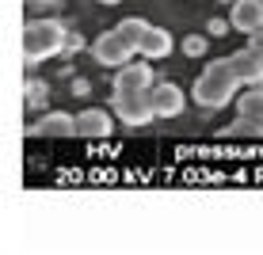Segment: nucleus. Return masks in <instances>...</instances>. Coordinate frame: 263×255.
<instances>
[{"label": "nucleus", "instance_id": "15", "mask_svg": "<svg viewBox=\"0 0 263 255\" xmlns=\"http://www.w3.org/2000/svg\"><path fill=\"white\" fill-rule=\"evenodd\" d=\"M183 50H187V53H191V57H198V53H202V50H206V38H195V34H191V38H187V42H183Z\"/></svg>", "mask_w": 263, "mask_h": 255}, {"label": "nucleus", "instance_id": "13", "mask_svg": "<svg viewBox=\"0 0 263 255\" xmlns=\"http://www.w3.org/2000/svg\"><path fill=\"white\" fill-rule=\"evenodd\" d=\"M229 138H263V122H252V118H240L229 126Z\"/></svg>", "mask_w": 263, "mask_h": 255}, {"label": "nucleus", "instance_id": "11", "mask_svg": "<svg viewBox=\"0 0 263 255\" xmlns=\"http://www.w3.org/2000/svg\"><path fill=\"white\" fill-rule=\"evenodd\" d=\"M138 53H141V57H149V61L168 57V53H172V34L164 31V27H149L145 38L138 42Z\"/></svg>", "mask_w": 263, "mask_h": 255}, {"label": "nucleus", "instance_id": "12", "mask_svg": "<svg viewBox=\"0 0 263 255\" xmlns=\"http://www.w3.org/2000/svg\"><path fill=\"white\" fill-rule=\"evenodd\" d=\"M237 114L263 122V88H244V95H237Z\"/></svg>", "mask_w": 263, "mask_h": 255}, {"label": "nucleus", "instance_id": "2", "mask_svg": "<svg viewBox=\"0 0 263 255\" xmlns=\"http://www.w3.org/2000/svg\"><path fill=\"white\" fill-rule=\"evenodd\" d=\"M65 46H69V31H65V23H58V19H31L23 27V61H27V69L46 61V57H58Z\"/></svg>", "mask_w": 263, "mask_h": 255}, {"label": "nucleus", "instance_id": "3", "mask_svg": "<svg viewBox=\"0 0 263 255\" xmlns=\"http://www.w3.org/2000/svg\"><path fill=\"white\" fill-rule=\"evenodd\" d=\"M111 111L119 114L122 126H149L157 118V107H153V92H115L111 95Z\"/></svg>", "mask_w": 263, "mask_h": 255}, {"label": "nucleus", "instance_id": "18", "mask_svg": "<svg viewBox=\"0 0 263 255\" xmlns=\"http://www.w3.org/2000/svg\"><path fill=\"white\" fill-rule=\"evenodd\" d=\"M34 4H58V0H34Z\"/></svg>", "mask_w": 263, "mask_h": 255}, {"label": "nucleus", "instance_id": "14", "mask_svg": "<svg viewBox=\"0 0 263 255\" xmlns=\"http://www.w3.org/2000/svg\"><path fill=\"white\" fill-rule=\"evenodd\" d=\"M149 27H153V23H145V19H122V23H119V31L134 42V50H138V42L145 38V31H149Z\"/></svg>", "mask_w": 263, "mask_h": 255}, {"label": "nucleus", "instance_id": "9", "mask_svg": "<svg viewBox=\"0 0 263 255\" xmlns=\"http://www.w3.org/2000/svg\"><path fill=\"white\" fill-rule=\"evenodd\" d=\"M229 27H237L244 34H252L256 27H263V0H233Z\"/></svg>", "mask_w": 263, "mask_h": 255}, {"label": "nucleus", "instance_id": "7", "mask_svg": "<svg viewBox=\"0 0 263 255\" xmlns=\"http://www.w3.org/2000/svg\"><path fill=\"white\" fill-rule=\"evenodd\" d=\"M229 65H233V72H237V80L244 88H259L263 84V57L256 50H237V53H229Z\"/></svg>", "mask_w": 263, "mask_h": 255}, {"label": "nucleus", "instance_id": "17", "mask_svg": "<svg viewBox=\"0 0 263 255\" xmlns=\"http://www.w3.org/2000/svg\"><path fill=\"white\" fill-rule=\"evenodd\" d=\"M96 4H103V8H111V4H119V0H96Z\"/></svg>", "mask_w": 263, "mask_h": 255}, {"label": "nucleus", "instance_id": "5", "mask_svg": "<svg viewBox=\"0 0 263 255\" xmlns=\"http://www.w3.org/2000/svg\"><path fill=\"white\" fill-rule=\"evenodd\" d=\"M145 61H149V57H145ZM145 61H126L122 69H115L111 92H145V88L157 84V80H153V65H145Z\"/></svg>", "mask_w": 263, "mask_h": 255}, {"label": "nucleus", "instance_id": "1", "mask_svg": "<svg viewBox=\"0 0 263 255\" xmlns=\"http://www.w3.org/2000/svg\"><path fill=\"white\" fill-rule=\"evenodd\" d=\"M240 80H237V72H233L229 65V57H221V61H210V65L202 69V76L195 80V103L198 107H225L229 99H237L240 92Z\"/></svg>", "mask_w": 263, "mask_h": 255}, {"label": "nucleus", "instance_id": "4", "mask_svg": "<svg viewBox=\"0 0 263 255\" xmlns=\"http://www.w3.org/2000/svg\"><path fill=\"white\" fill-rule=\"evenodd\" d=\"M134 42L126 38V34L115 27V31H103L99 38L92 42V57L99 61V65H107V69H122L126 61H134Z\"/></svg>", "mask_w": 263, "mask_h": 255}, {"label": "nucleus", "instance_id": "10", "mask_svg": "<svg viewBox=\"0 0 263 255\" xmlns=\"http://www.w3.org/2000/svg\"><path fill=\"white\" fill-rule=\"evenodd\" d=\"M115 130V122H111V114L107 111H99V107H88V111H80L77 114V138H107V133Z\"/></svg>", "mask_w": 263, "mask_h": 255}, {"label": "nucleus", "instance_id": "16", "mask_svg": "<svg viewBox=\"0 0 263 255\" xmlns=\"http://www.w3.org/2000/svg\"><path fill=\"white\" fill-rule=\"evenodd\" d=\"M248 50H256L259 57H263V27H256V31L248 34Z\"/></svg>", "mask_w": 263, "mask_h": 255}, {"label": "nucleus", "instance_id": "8", "mask_svg": "<svg viewBox=\"0 0 263 255\" xmlns=\"http://www.w3.org/2000/svg\"><path fill=\"white\" fill-rule=\"evenodd\" d=\"M31 138H77V114H65V111H50V114H42L39 122L31 126Z\"/></svg>", "mask_w": 263, "mask_h": 255}, {"label": "nucleus", "instance_id": "6", "mask_svg": "<svg viewBox=\"0 0 263 255\" xmlns=\"http://www.w3.org/2000/svg\"><path fill=\"white\" fill-rule=\"evenodd\" d=\"M149 92H153L157 118H176V114H183L187 95H183V88H179V84H172V80H160V84H153Z\"/></svg>", "mask_w": 263, "mask_h": 255}]
</instances>
